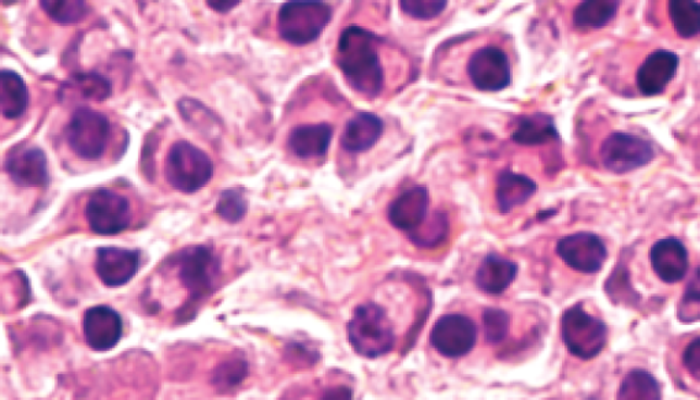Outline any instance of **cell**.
<instances>
[{
  "mask_svg": "<svg viewBox=\"0 0 700 400\" xmlns=\"http://www.w3.org/2000/svg\"><path fill=\"white\" fill-rule=\"evenodd\" d=\"M336 61L349 87L365 98L382 93L385 71L382 66L379 41L373 32L350 25L339 36Z\"/></svg>",
  "mask_w": 700,
  "mask_h": 400,
  "instance_id": "6da1fadb",
  "label": "cell"
},
{
  "mask_svg": "<svg viewBox=\"0 0 700 400\" xmlns=\"http://www.w3.org/2000/svg\"><path fill=\"white\" fill-rule=\"evenodd\" d=\"M350 346L365 359H376L391 353L396 348L395 327L386 309L378 303H362L354 309L352 318L347 325Z\"/></svg>",
  "mask_w": 700,
  "mask_h": 400,
  "instance_id": "7a4b0ae2",
  "label": "cell"
},
{
  "mask_svg": "<svg viewBox=\"0 0 700 400\" xmlns=\"http://www.w3.org/2000/svg\"><path fill=\"white\" fill-rule=\"evenodd\" d=\"M333 9L323 2H288L279 9L280 39L293 46H307L320 39L330 24Z\"/></svg>",
  "mask_w": 700,
  "mask_h": 400,
  "instance_id": "3957f363",
  "label": "cell"
},
{
  "mask_svg": "<svg viewBox=\"0 0 700 400\" xmlns=\"http://www.w3.org/2000/svg\"><path fill=\"white\" fill-rule=\"evenodd\" d=\"M214 174L209 154L187 141H178L170 148L166 160L167 183L175 190L192 195L203 189Z\"/></svg>",
  "mask_w": 700,
  "mask_h": 400,
  "instance_id": "277c9868",
  "label": "cell"
},
{
  "mask_svg": "<svg viewBox=\"0 0 700 400\" xmlns=\"http://www.w3.org/2000/svg\"><path fill=\"white\" fill-rule=\"evenodd\" d=\"M561 333L570 353L582 360L597 357L608 341L607 325L588 314L582 303L562 314Z\"/></svg>",
  "mask_w": 700,
  "mask_h": 400,
  "instance_id": "5b68a950",
  "label": "cell"
},
{
  "mask_svg": "<svg viewBox=\"0 0 700 400\" xmlns=\"http://www.w3.org/2000/svg\"><path fill=\"white\" fill-rule=\"evenodd\" d=\"M110 124L102 112L78 107L66 126V141L72 151L84 160H98L108 148Z\"/></svg>",
  "mask_w": 700,
  "mask_h": 400,
  "instance_id": "8992f818",
  "label": "cell"
},
{
  "mask_svg": "<svg viewBox=\"0 0 700 400\" xmlns=\"http://www.w3.org/2000/svg\"><path fill=\"white\" fill-rule=\"evenodd\" d=\"M178 277L189 292L190 303L200 302L215 289L221 263L207 247H190L177 254Z\"/></svg>",
  "mask_w": 700,
  "mask_h": 400,
  "instance_id": "52a82bcc",
  "label": "cell"
},
{
  "mask_svg": "<svg viewBox=\"0 0 700 400\" xmlns=\"http://www.w3.org/2000/svg\"><path fill=\"white\" fill-rule=\"evenodd\" d=\"M88 226L95 234L114 236L125 232L132 222V207L125 196L99 189L89 196L85 208Z\"/></svg>",
  "mask_w": 700,
  "mask_h": 400,
  "instance_id": "ba28073f",
  "label": "cell"
},
{
  "mask_svg": "<svg viewBox=\"0 0 700 400\" xmlns=\"http://www.w3.org/2000/svg\"><path fill=\"white\" fill-rule=\"evenodd\" d=\"M477 340L474 320L465 314L448 313L435 322L429 341L435 350L447 359H461L470 354Z\"/></svg>",
  "mask_w": 700,
  "mask_h": 400,
  "instance_id": "9c48e42d",
  "label": "cell"
},
{
  "mask_svg": "<svg viewBox=\"0 0 700 400\" xmlns=\"http://www.w3.org/2000/svg\"><path fill=\"white\" fill-rule=\"evenodd\" d=\"M654 157V148L649 141L629 133H613L601 148L602 164L614 174H627L645 167Z\"/></svg>",
  "mask_w": 700,
  "mask_h": 400,
  "instance_id": "30bf717a",
  "label": "cell"
},
{
  "mask_svg": "<svg viewBox=\"0 0 700 400\" xmlns=\"http://www.w3.org/2000/svg\"><path fill=\"white\" fill-rule=\"evenodd\" d=\"M466 74L474 87L482 92H501L512 82L508 53L495 46H487L472 53L466 63Z\"/></svg>",
  "mask_w": 700,
  "mask_h": 400,
  "instance_id": "8fae6325",
  "label": "cell"
},
{
  "mask_svg": "<svg viewBox=\"0 0 700 400\" xmlns=\"http://www.w3.org/2000/svg\"><path fill=\"white\" fill-rule=\"evenodd\" d=\"M557 254L570 268L596 274L608 259V249L597 234L583 232L561 238L557 243Z\"/></svg>",
  "mask_w": 700,
  "mask_h": 400,
  "instance_id": "7c38bea8",
  "label": "cell"
},
{
  "mask_svg": "<svg viewBox=\"0 0 700 400\" xmlns=\"http://www.w3.org/2000/svg\"><path fill=\"white\" fill-rule=\"evenodd\" d=\"M4 168L13 183L23 188H42L50 183L49 162L40 148L13 149Z\"/></svg>",
  "mask_w": 700,
  "mask_h": 400,
  "instance_id": "4fadbf2b",
  "label": "cell"
},
{
  "mask_svg": "<svg viewBox=\"0 0 700 400\" xmlns=\"http://www.w3.org/2000/svg\"><path fill=\"white\" fill-rule=\"evenodd\" d=\"M429 207L428 189L417 185L402 191L387 208V218L397 230L413 234L426 221Z\"/></svg>",
  "mask_w": 700,
  "mask_h": 400,
  "instance_id": "5bb4252c",
  "label": "cell"
},
{
  "mask_svg": "<svg viewBox=\"0 0 700 400\" xmlns=\"http://www.w3.org/2000/svg\"><path fill=\"white\" fill-rule=\"evenodd\" d=\"M83 328L89 348L97 351L114 349L122 338L124 325L118 313L109 307H93L84 314Z\"/></svg>",
  "mask_w": 700,
  "mask_h": 400,
  "instance_id": "9a60e30c",
  "label": "cell"
},
{
  "mask_svg": "<svg viewBox=\"0 0 700 400\" xmlns=\"http://www.w3.org/2000/svg\"><path fill=\"white\" fill-rule=\"evenodd\" d=\"M140 268V253L136 250L104 247L98 249L95 270L109 287H120L134 279Z\"/></svg>",
  "mask_w": 700,
  "mask_h": 400,
  "instance_id": "2e32d148",
  "label": "cell"
},
{
  "mask_svg": "<svg viewBox=\"0 0 700 400\" xmlns=\"http://www.w3.org/2000/svg\"><path fill=\"white\" fill-rule=\"evenodd\" d=\"M678 62L680 60L675 52L666 50L651 52L636 74V84L640 93L645 96L664 93L667 85L676 77Z\"/></svg>",
  "mask_w": 700,
  "mask_h": 400,
  "instance_id": "e0dca14e",
  "label": "cell"
},
{
  "mask_svg": "<svg viewBox=\"0 0 700 400\" xmlns=\"http://www.w3.org/2000/svg\"><path fill=\"white\" fill-rule=\"evenodd\" d=\"M652 270L665 283H677L686 277L689 266L687 248L676 238L661 239L650 250Z\"/></svg>",
  "mask_w": 700,
  "mask_h": 400,
  "instance_id": "ac0fdd59",
  "label": "cell"
},
{
  "mask_svg": "<svg viewBox=\"0 0 700 400\" xmlns=\"http://www.w3.org/2000/svg\"><path fill=\"white\" fill-rule=\"evenodd\" d=\"M384 121L373 112H359L345 125L341 147L350 153H362L373 148L384 135Z\"/></svg>",
  "mask_w": 700,
  "mask_h": 400,
  "instance_id": "d6986e66",
  "label": "cell"
},
{
  "mask_svg": "<svg viewBox=\"0 0 700 400\" xmlns=\"http://www.w3.org/2000/svg\"><path fill=\"white\" fill-rule=\"evenodd\" d=\"M518 275V265L496 253L486 255L476 271L477 289L485 295L500 296L505 292Z\"/></svg>",
  "mask_w": 700,
  "mask_h": 400,
  "instance_id": "ffe728a7",
  "label": "cell"
},
{
  "mask_svg": "<svg viewBox=\"0 0 700 400\" xmlns=\"http://www.w3.org/2000/svg\"><path fill=\"white\" fill-rule=\"evenodd\" d=\"M538 186L527 175L513 173L511 170L501 171L497 178L496 201L498 211L512 212L514 208L525 204L537 193Z\"/></svg>",
  "mask_w": 700,
  "mask_h": 400,
  "instance_id": "44dd1931",
  "label": "cell"
},
{
  "mask_svg": "<svg viewBox=\"0 0 700 400\" xmlns=\"http://www.w3.org/2000/svg\"><path fill=\"white\" fill-rule=\"evenodd\" d=\"M333 127L327 124L302 125L291 130L289 147L300 159L325 157L332 146Z\"/></svg>",
  "mask_w": 700,
  "mask_h": 400,
  "instance_id": "7402d4cb",
  "label": "cell"
},
{
  "mask_svg": "<svg viewBox=\"0 0 700 400\" xmlns=\"http://www.w3.org/2000/svg\"><path fill=\"white\" fill-rule=\"evenodd\" d=\"M553 116L533 114L520 116L516 127L512 132V140L518 146H545V143L559 140Z\"/></svg>",
  "mask_w": 700,
  "mask_h": 400,
  "instance_id": "603a6c76",
  "label": "cell"
},
{
  "mask_svg": "<svg viewBox=\"0 0 700 400\" xmlns=\"http://www.w3.org/2000/svg\"><path fill=\"white\" fill-rule=\"evenodd\" d=\"M0 105L8 120H17L29 105V92L23 77L13 71L0 73Z\"/></svg>",
  "mask_w": 700,
  "mask_h": 400,
  "instance_id": "cb8c5ba5",
  "label": "cell"
},
{
  "mask_svg": "<svg viewBox=\"0 0 700 400\" xmlns=\"http://www.w3.org/2000/svg\"><path fill=\"white\" fill-rule=\"evenodd\" d=\"M617 0H592L583 2L574 13V24L579 29H601L616 17Z\"/></svg>",
  "mask_w": 700,
  "mask_h": 400,
  "instance_id": "d4e9b609",
  "label": "cell"
},
{
  "mask_svg": "<svg viewBox=\"0 0 700 400\" xmlns=\"http://www.w3.org/2000/svg\"><path fill=\"white\" fill-rule=\"evenodd\" d=\"M617 400H661L660 383L649 372L630 371L620 386Z\"/></svg>",
  "mask_w": 700,
  "mask_h": 400,
  "instance_id": "484cf974",
  "label": "cell"
},
{
  "mask_svg": "<svg viewBox=\"0 0 700 400\" xmlns=\"http://www.w3.org/2000/svg\"><path fill=\"white\" fill-rule=\"evenodd\" d=\"M670 15L678 36L683 39L700 35V4L693 0H671Z\"/></svg>",
  "mask_w": 700,
  "mask_h": 400,
  "instance_id": "4316f807",
  "label": "cell"
},
{
  "mask_svg": "<svg viewBox=\"0 0 700 400\" xmlns=\"http://www.w3.org/2000/svg\"><path fill=\"white\" fill-rule=\"evenodd\" d=\"M485 339L489 345H500L508 338L509 328H511V316L502 309L487 308L484 316Z\"/></svg>",
  "mask_w": 700,
  "mask_h": 400,
  "instance_id": "83f0119b",
  "label": "cell"
},
{
  "mask_svg": "<svg viewBox=\"0 0 700 400\" xmlns=\"http://www.w3.org/2000/svg\"><path fill=\"white\" fill-rule=\"evenodd\" d=\"M40 7L58 24H76L88 13L87 3L66 0V2H40Z\"/></svg>",
  "mask_w": 700,
  "mask_h": 400,
  "instance_id": "f1b7e54d",
  "label": "cell"
},
{
  "mask_svg": "<svg viewBox=\"0 0 700 400\" xmlns=\"http://www.w3.org/2000/svg\"><path fill=\"white\" fill-rule=\"evenodd\" d=\"M247 210V200L240 190L229 189L222 191L220 200H217L216 212L220 213L226 222H240L241 218L246 216Z\"/></svg>",
  "mask_w": 700,
  "mask_h": 400,
  "instance_id": "f546056e",
  "label": "cell"
},
{
  "mask_svg": "<svg viewBox=\"0 0 700 400\" xmlns=\"http://www.w3.org/2000/svg\"><path fill=\"white\" fill-rule=\"evenodd\" d=\"M449 224L447 216L437 215L433 224L422 226L417 232L411 234L410 239L418 248L432 249L443 241L447 237Z\"/></svg>",
  "mask_w": 700,
  "mask_h": 400,
  "instance_id": "4dcf8cb0",
  "label": "cell"
},
{
  "mask_svg": "<svg viewBox=\"0 0 700 400\" xmlns=\"http://www.w3.org/2000/svg\"><path fill=\"white\" fill-rule=\"evenodd\" d=\"M448 2H442V0H402L400 2V9L404 12L408 17L413 20L429 21L437 18L438 15H441L447 9Z\"/></svg>",
  "mask_w": 700,
  "mask_h": 400,
  "instance_id": "1f68e13d",
  "label": "cell"
},
{
  "mask_svg": "<svg viewBox=\"0 0 700 400\" xmlns=\"http://www.w3.org/2000/svg\"><path fill=\"white\" fill-rule=\"evenodd\" d=\"M247 371L246 361L242 359L226 361L215 372V386L221 389L235 388L247 376Z\"/></svg>",
  "mask_w": 700,
  "mask_h": 400,
  "instance_id": "d6a6232c",
  "label": "cell"
},
{
  "mask_svg": "<svg viewBox=\"0 0 700 400\" xmlns=\"http://www.w3.org/2000/svg\"><path fill=\"white\" fill-rule=\"evenodd\" d=\"M76 88L83 98L88 100H104L111 93L110 83L102 76H98V74L79 76L76 82Z\"/></svg>",
  "mask_w": 700,
  "mask_h": 400,
  "instance_id": "836d02e7",
  "label": "cell"
},
{
  "mask_svg": "<svg viewBox=\"0 0 700 400\" xmlns=\"http://www.w3.org/2000/svg\"><path fill=\"white\" fill-rule=\"evenodd\" d=\"M683 364L689 375L700 382V338L691 341L684 350Z\"/></svg>",
  "mask_w": 700,
  "mask_h": 400,
  "instance_id": "e575fe53",
  "label": "cell"
},
{
  "mask_svg": "<svg viewBox=\"0 0 700 400\" xmlns=\"http://www.w3.org/2000/svg\"><path fill=\"white\" fill-rule=\"evenodd\" d=\"M321 400H354L353 389L345 384H337V386L327 387Z\"/></svg>",
  "mask_w": 700,
  "mask_h": 400,
  "instance_id": "d590c367",
  "label": "cell"
},
{
  "mask_svg": "<svg viewBox=\"0 0 700 400\" xmlns=\"http://www.w3.org/2000/svg\"><path fill=\"white\" fill-rule=\"evenodd\" d=\"M684 302L686 303H700V265L692 276V279L689 280L686 289V295H684Z\"/></svg>",
  "mask_w": 700,
  "mask_h": 400,
  "instance_id": "8d00e7d4",
  "label": "cell"
},
{
  "mask_svg": "<svg viewBox=\"0 0 700 400\" xmlns=\"http://www.w3.org/2000/svg\"><path fill=\"white\" fill-rule=\"evenodd\" d=\"M238 4H240V2H207V7H210L220 13L230 12V10L238 7Z\"/></svg>",
  "mask_w": 700,
  "mask_h": 400,
  "instance_id": "74e56055",
  "label": "cell"
}]
</instances>
